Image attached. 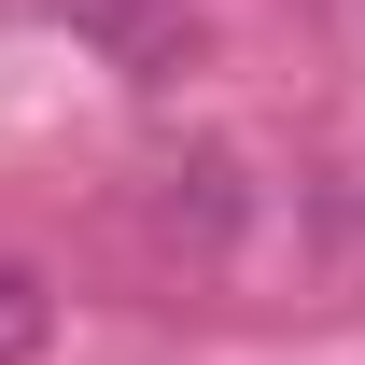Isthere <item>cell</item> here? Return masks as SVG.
<instances>
[{
  "label": "cell",
  "instance_id": "cell-2",
  "mask_svg": "<svg viewBox=\"0 0 365 365\" xmlns=\"http://www.w3.org/2000/svg\"><path fill=\"white\" fill-rule=\"evenodd\" d=\"M43 281H29V267H0V365H29V351H43Z\"/></svg>",
  "mask_w": 365,
  "mask_h": 365
},
{
  "label": "cell",
  "instance_id": "cell-1",
  "mask_svg": "<svg viewBox=\"0 0 365 365\" xmlns=\"http://www.w3.org/2000/svg\"><path fill=\"white\" fill-rule=\"evenodd\" d=\"M56 14H85V29L127 56V71H155V56L182 43V0H56Z\"/></svg>",
  "mask_w": 365,
  "mask_h": 365
}]
</instances>
